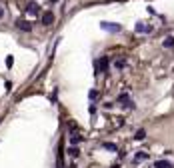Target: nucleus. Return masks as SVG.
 <instances>
[{"label": "nucleus", "instance_id": "1", "mask_svg": "<svg viewBox=\"0 0 174 168\" xmlns=\"http://www.w3.org/2000/svg\"><path fill=\"white\" fill-rule=\"evenodd\" d=\"M100 26L106 32H120V24H114V22H102Z\"/></svg>", "mask_w": 174, "mask_h": 168}, {"label": "nucleus", "instance_id": "2", "mask_svg": "<svg viewBox=\"0 0 174 168\" xmlns=\"http://www.w3.org/2000/svg\"><path fill=\"white\" fill-rule=\"evenodd\" d=\"M16 28L22 30V32H30L32 30V24L28 22V20H16Z\"/></svg>", "mask_w": 174, "mask_h": 168}, {"label": "nucleus", "instance_id": "3", "mask_svg": "<svg viewBox=\"0 0 174 168\" xmlns=\"http://www.w3.org/2000/svg\"><path fill=\"white\" fill-rule=\"evenodd\" d=\"M52 22H54V14L50 12V10H46V12L42 14V24H44V26H50Z\"/></svg>", "mask_w": 174, "mask_h": 168}, {"label": "nucleus", "instance_id": "4", "mask_svg": "<svg viewBox=\"0 0 174 168\" xmlns=\"http://www.w3.org/2000/svg\"><path fill=\"white\" fill-rule=\"evenodd\" d=\"M26 10H28L30 14H38V12H40V6H38V2H28Z\"/></svg>", "mask_w": 174, "mask_h": 168}, {"label": "nucleus", "instance_id": "5", "mask_svg": "<svg viewBox=\"0 0 174 168\" xmlns=\"http://www.w3.org/2000/svg\"><path fill=\"white\" fill-rule=\"evenodd\" d=\"M154 168H172V162H168V160H156L154 162Z\"/></svg>", "mask_w": 174, "mask_h": 168}, {"label": "nucleus", "instance_id": "6", "mask_svg": "<svg viewBox=\"0 0 174 168\" xmlns=\"http://www.w3.org/2000/svg\"><path fill=\"white\" fill-rule=\"evenodd\" d=\"M134 30H136V32H150L152 28H150V26H146L144 22H138L136 26H134Z\"/></svg>", "mask_w": 174, "mask_h": 168}, {"label": "nucleus", "instance_id": "7", "mask_svg": "<svg viewBox=\"0 0 174 168\" xmlns=\"http://www.w3.org/2000/svg\"><path fill=\"white\" fill-rule=\"evenodd\" d=\"M162 46L164 48H174V36H166L164 42H162Z\"/></svg>", "mask_w": 174, "mask_h": 168}, {"label": "nucleus", "instance_id": "8", "mask_svg": "<svg viewBox=\"0 0 174 168\" xmlns=\"http://www.w3.org/2000/svg\"><path fill=\"white\" fill-rule=\"evenodd\" d=\"M68 154L72 156V158H78V156H80V148H78V146H76V148H74V146H70V148H68Z\"/></svg>", "mask_w": 174, "mask_h": 168}, {"label": "nucleus", "instance_id": "9", "mask_svg": "<svg viewBox=\"0 0 174 168\" xmlns=\"http://www.w3.org/2000/svg\"><path fill=\"white\" fill-rule=\"evenodd\" d=\"M134 138H136V140H144V138H146V130H144V128L136 130V134H134Z\"/></svg>", "mask_w": 174, "mask_h": 168}, {"label": "nucleus", "instance_id": "10", "mask_svg": "<svg viewBox=\"0 0 174 168\" xmlns=\"http://www.w3.org/2000/svg\"><path fill=\"white\" fill-rule=\"evenodd\" d=\"M104 148H106V150H112V152H116V150H118L116 144H112V142H104Z\"/></svg>", "mask_w": 174, "mask_h": 168}, {"label": "nucleus", "instance_id": "11", "mask_svg": "<svg viewBox=\"0 0 174 168\" xmlns=\"http://www.w3.org/2000/svg\"><path fill=\"white\" fill-rule=\"evenodd\" d=\"M80 140H82V138H80V136H78V134H74V136H70V144H72V146H74V144H78V142H80Z\"/></svg>", "mask_w": 174, "mask_h": 168}, {"label": "nucleus", "instance_id": "12", "mask_svg": "<svg viewBox=\"0 0 174 168\" xmlns=\"http://www.w3.org/2000/svg\"><path fill=\"white\" fill-rule=\"evenodd\" d=\"M88 98L90 100H96V98H98V90H90L88 92Z\"/></svg>", "mask_w": 174, "mask_h": 168}, {"label": "nucleus", "instance_id": "13", "mask_svg": "<svg viewBox=\"0 0 174 168\" xmlns=\"http://www.w3.org/2000/svg\"><path fill=\"white\" fill-rule=\"evenodd\" d=\"M146 158H148L146 152H136V160H146Z\"/></svg>", "mask_w": 174, "mask_h": 168}, {"label": "nucleus", "instance_id": "14", "mask_svg": "<svg viewBox=\"0 0 174 168\" xmlns=\"http://www.w3.org/2000/svg\"><path fill=\"white\" fill-rule=\"evenodd\" d=\"M124 64H126V62H124L122 58H118V60L114 62V66H116V68H124Z\"/></svg>", "mask_w": 174, "mask_h": 168}, {"label": "nucleus", "instance_id": "15", "mask_svg": "<svg viewBox=\"0 0 174 168\" xmlns=\"http://www.w3.org/2000/svg\"><path fill=\"white\" fill-rule=\"evenodd\" d=\"M12 62H14L12 56H6V66H12Z\"/></svg>", "mask_w": 174, "mask_h": 168}, {"label": "nucleus", "instance_id": "16", "mask_svg": "<svg viewBox=\"0 0 174 168\" xmlns=\"http://www.w3.org/2000/svg\"><path fill=\"white\" fill-rule=\"evenodd\" d=\"M2 16H4V8L0 6V18H2Z\"/></svg>", "mask_w": 174, "mask_h": 168}, {"label": "nucleus", "instance_id": "17", "mask_svg": "<svg viewBox=\"0 0 174 168\" xmlns=\"http://www.w3.org/2000/svg\"><path fill=\"white\" fill-rule=\"evenodd\" d=\"M50 2H52V4H54V2H58V0H50Z\"/></svg>", "mask_w": 174, "mask_h": 168}]
</instances>
